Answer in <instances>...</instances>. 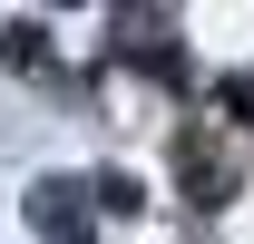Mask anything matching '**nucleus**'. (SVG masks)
<instances>
[{"label": "nucleus", "mask_w": 254, "mask_h": 244, "mask_svg": "<svg viewBox=\"0 0 254 244\" xmlns=\"http://www.w3.org/2000/svg\"><path fill=\"white\" fill-rule=\"evenodd\" d=\"M118 59H147L157 78H186V59H176V10H118Z\"/></svg>", "instance_id": "f03ea898"}, {"label": "nucleus", "mask_w": 254, "mask_h": 244, "mask_svg": "<svg viewBox=\"0 0 254 244\" xmlns=\"http://www.w3.org/2000/svg\"><path fill=\"white\" fill-rule=\"evenodd\" d=\"M30 235L39 244H88V185L78 176H39L30 185Z\"/></svg>", "instance_id": "f257e3e1"}, {"label": "nucleus", "mask_w": 254, "mask_h": 244, "mask_svg": "<svg viewBox=\"0 0 254 244\" xmlns=\"http://www.w3.org/2000/svg\"><path fill=\"white\" fill-rule=\"evenodd\" d=\"M88 195H98V205H108V215H137V205H147V185H137V176H98Z\"/></svg>", "instance_id": "7ed1b4c3"}, {"label": "nucleus", "mask_w": 254, "mask_h": 244, "mask_svg": "<svg viewBox=\"0 0 254 244\" xmlns=\"http://www.w3.org/2000/svg\"><path fill=\"white\" fill-rule=\"evenodd\" d=\"M215 98H225V108H235V118H254V68H245V78H225Z\"/></svg>", "instance_id": "20e7f679"}]
</instances>
